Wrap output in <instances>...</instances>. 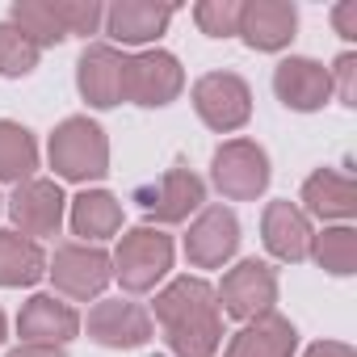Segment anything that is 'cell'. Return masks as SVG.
<instances>
[{"mask_svg":"<svg viewBox=\"0 0 357 357\" xmlns=\"http://www.w3.org/2000/svg\"><path fill=\"white\" fill-rule=\"evenodd\" d=\"M155 319L164 324V340L176 357H215L223 340L215 286L202 278H176L155 294Z\"/></svg>","mask_w":357,"mask_h":357,"instance_id":"cell-1","label":"cell"},{"mask_svg":"<svg viewBox=\"0 0 357 357\" xmlns=\"http://www.w3.org/2000/svg\"><path fill=\"white\" fill-rule=\"evenodd\" d=\"M51 168L63 181H97L109 172V139L89 118H68L51 135Z\"/></svg>","mask_w":357,"mask_h":357,"instance_id":"cell-2","label":"cell"},{"mask_svg":"<svg viewBox=\"0 0 357 357\" xmlns=\"http://www.w3.org/2000/svg\"><path fill=\"white\" fill-rule=\"evenodd\" d=\"M109 265H114V278L122 282V290L143 294L172 269V240L155 227H135L122 236Z\"/></svg>","mask_w":357,"mask_h":357,"instance_id":"cell-3","label":"cell"},{"mask_svg":"<svg viewBox=\"0 0 357 357\" xmlns=\"http://www.w3.org/2000/svg\"><path fill=\"white\" fill-rule=\"evenodd\" d=\"M211 181L231 202H248V198L265 194V185H269V155H265V147L252 143V139L223 143L215 151V160H211Z\"/></svg>","mask_w":357,"mask_h":357,"instance_id":"cell-4","label":"cell"},{"mask_svg":"<svg viewBox=\"0 0 357 357\" xmlns=\"http://www.w3.org/2000/svg\"><path fill=\"white\" fill-rule=\"evenodd\" d=\"M194 109H198V118L211 130L227 135V130H240L248 122L252 93H248V84L236 72H211V76H202L194 84Z\"/></svg>","mask_w":357,"mask_h":357,"instance_id":"cell-5","label":"cell"},{"mask_svg":"<svg viewBox=\"0 0 357 357\" xmlns=\"http://www.w3.org/2000/svg\"><path fill=\"white\" fill-rule=\"evenodd\" d=\"M215 298H219V307L231 319L248 324V319H261V315L273 311V303H278V278H273V269L265 261H240L223 278V286L215 290Z\"/></svg>","mask_w":357,"mask_h":357,"instance_id":"cell-6","label":"cell"},{"mask_svg":"<svg viewBox=\"0 0 357 357\" xmlns=\"http://www.w3.org/2000/svg\"><path fill=\"white\" fill-rule=\"evenodd\" d=\"M185 89V72L168 51H143L135 59H126V97L135 105H168L176 93Z\"/></svg>","mask_w":357,"mask_h":357,"instance_id":"cell-7","label":"cell"},{"mask_svg":"<svg viewBox=\"0 0 357 357\" xmlns=\"http://www.w3.org/2000/svg\"><path fill=\"white\" fill-rule=\"evenodd\" d=\"M55 278V286L68 294V298H97L105 290V282L114 278V265L101 248H89V244H63L47 269Z\"/></svg>","mask_w":357,"mask_h":357,"instance_id":"cell-8","label":"cell"},{"mask_svg":"<svg viewBox=\"0 0 357 357\" xmlns=\"http://www.w3.org/2000/svg\"><path fill=\"white\" fill-rule=\"evenodd\" d=\"M76 84H80V97H84L89 105L114 109V105L126 97V59H122L114 47L97 43V47H89V51L80 55V63H76Z\"/></svg>","mask_w":357,"mask_h":357,"instance_id":"cell-9","label":"cell"},{"mask_svg":"<svg viewBox=\"0 0 357 357\" xmlns=\"http://www.w3.org/2000/svg\"><path fill=\"white\" fill-rule=\"evenodd\" d=\"M236 248H240V223L227 206H206L185 236V257L198 269H215V265L231 261Z\"/></svg>","mask_w":357,"mask_h":357,"instance_id":"cell-10","label":"cell"},{"mask_svg":"<svg viewBox=\"0 0 357 357\" xmlns=\"http://www.w3.org/2000/svg\"><path fill=\"white\" fill-rule=\"evenodd\" d=\"M89 336L105 349H139L151 340V315L139 303L105 298L89 311Z\"/></svg>","mask_w":357,"mask_h":357,"instance_id":"cell-11","label":"cell"},{"mask_svg":"<svg viewBox=\"0 0 357 357\" xmlns=\"http://www.w3.org/2000/svg\"><path fill=\"white\" fill-rule=\"evenodd\" d=\"M273 93L286 109H298V114H311L328 101L332 93V76L324 63L315 59H282L278 72H273Z\"/></svg>","mask_w":357,"mask_h":357,"instance_id":"cell-12","label":"cell"},{"mask_svg":"<svg viewBox=\"0 0 357 357\" xmlns=\"http://www.w3.org/2000/svg\"><path fill=\"white\" fill-rule=\"evenodd\" d=\"M202 194L206 190H202V181H198L190 168H168L164 181L155 190H143L139 194V206L155 223H181V219H190V211L202 206Z\"/></svg>","mask_w":357,"mask_h":357,"instance_id":"cell-13","label":"cell"},{"mask_svg":"<svg viewBox=\"0 0 357 357\" xmlns=\"http://www.w3.org/2000/svg\"><path fill=\"white\" fill-rule=\"evenodd\" d=\"M9 215L26 236H55L63 223V190L55 181H22L9 198Z\"/></svg>","mask_w":357,"mask_h":357,"instance_id":"cell-14","label":"cell"},{"mask_svg":"<svg viewBox=\"0 0 357 357\" xmlns=\"http://www.w3.org/2000/svg\"><path fill=\"white\" fill-rule=\"evenodd\" d=\"M22 344H68L80 332V315L55 294H34L17 315Z\"/></svg>","mask_w":357,"mask_h":357,"instance_id":"cell-15","label":"cell"},{"mask_svg":"<svg viewBox=\"0 0 357 357\" xmlns=\"http://www.w3.org/2000/svg\"><path fill=\"white\" fill-rule=\"evenodd\" d=\"M298 26V13L286 0H248L240 13V34L252 51H282L290 47Z\"/></svg>","mask_w":357,"mask_h":357,"instance_id":"cell-16","label":"cell"},{"mask_svg":"<svg viewBox=\"0 0 357 357\" xmlns=\"http://www.w3.org/2000/svg\"><path fill=\"white\" fill-rule=\"evenodd\" d=\"M265 248L278 261H307L311 257V223L294 202H269L265 206V223H261Z\"/></svg>","mask_w":357,"mask_h":357,"instance_id":"cell-17","label":"cell"},{"mask_svg":"<svg viewBox=\"0 0 357 357\" xmlns=\"http://www.w3.org/2000/svg\"><path fill=\"white\" fill-rule=\"evenodd\" d=\"M168 22H172V5H151V0H118V5L105 9L109 38H118L126 47L160 38L168 30Z\"/></svg>","mask_w":357,"mask_h":357,"instance_id":"cell-18","label":"cell"},{"mask_svg":"<svg viewBox=\"0 0 357 357\" xmlns=\"http://www.w3.org/2000/svg\"><path fill=\"white\" fill-rule=\"evenodd\" d=\"M294 344H298L294 324H290L286 315L269 311V315H261V319H248V324L231 336V344H227L223 357H290Z\"/></svg>","mask_w":357,"mask_h":357,"instance_id":"cell-19","label":"cell"},{"mask_svg":"<svg viewBox=\"0 0 357 357\" xmlns=\"http://www.w3.org/2000/svg\"><path fill=\"white\" fill-rule=\"evenodd\" d=\"M303 202L315 219H353L357 215V181L344 172L319 168L307 176L303 185Z\"/></svg>","mask_w":357,"mask_h":357,"instance_id":"cell-20","label":"cell"},{"mask_svg":"<svg viewBox=\"0 0 357 357\" xmlns=\"http://www.w3.org/2000/svg\"><path fill=\"white\" fill-rule=\"evenodd\" d=\"M47 273V257L30 236L0 231V286H34Z\"/></svg>","mask_w":357,"mask_h":357,"instance_id":"cell-21","label":"cell"},{"mask_svg":"<svg viewBox=\"0 0 357 357\" xmlns=\"http://www.w3.org/2000/svg\"><path fill=\"white\" fill-rule=\"evenodd\" d=\"M122 227V206L105 190H84L72 202V231L84 240H109Z\"/></svg>","mask_w":357,"mask_h":357,"instance_id":"cell-22","label":"cell"},{"mask_svg":"<svg viewBox=\"0 0 357 357\" xmlns=\"http://www.w3.org/2000/svg\"><path fill=\"white\" fill-rule=\"evenodd\" d=\"M38 168V143L26 126L0 122V181H30V172Z\"/></svg>","mask_w":357,"mask_h":357,"instance_id":"cell-23","label":"cell"},{"mask_svg":"<svg viewBox=\"0 0 357 357\" xmlns=\"http://www.w3.org/2000/svg\"><path fill=\"white\" fill-rule=\"evenodd\" d=\"M311 257L319 261V269L349 278L357 269V231L353 227H324L319 236H311Z\"/></svg>","mask_w":357,"mask_h":357,"instance_id":"cell-24","label":"cell"},{"mask_svg":"<svg viewBox=\"0 0 357 357\" xmlns=\"http://www.w3.org/2000/svg\"><path fill=\"white\" fill-rule=\"evenodd\" d=\"M13 26H17L38 51L68 38L63 26H59V17H55V5H51V0H17V5H13Z\"/></svg>","mask_w":357,"mask_h":357,"instance_id":"cell-25","label":"cell"},{"mask_svg":"<svg viewBox=\"0 0 357 357\" xmlns=\"http://www.w3.org/2000/svg\"><path fill=\"white\" fill-rule=\"evenodd\" d=\"M38 47L13 26V22H0V76H30L38 68Z\"/></svg>","mask_w":357,"mask_h":357,"instance_id":"cell-26","label":"cell"},{"mask_svg":"<svg viewBox=\"0 0 357 357\" xmlns=\"http://www.w3.org/2000/svg\"><path fill=\"white\" fill-rule=\"evenodd\" d=\"M240 13H244L240 0H202L194 9V22L211 38H231V34H240Z\"/></svg>","mask_w":357,"mask_h":357,"instance_id":"cell-27","label":"cell"},{"mask_svg":"<svg viewBox=\"0 0 357 357\" xmlns=\"http://www.w3.org/2000/svg\"><path fill=\"white\" fill-rule=\"evenodd\" d=\"M51 5H55L63 34H97V26L105 22V9L97 0H51Z\"/></svg>","mask_w":357,"mask_h":357,"instance_id":"cell-28","label":"cell"},{"mask_svg":"<svg viewBox=\"0 0 357 357\" xmlns=\"http://www.w3.org/2000/svg\"><path fill=\"white\" fill-rule=\"evenodd\" d=\"M328 76H336L340 105H357V55H353V51H344V55L332 63V72H328Z\"/></svg>","mask_w":357,"mask_h":357,"instance_id":"cell-29","label":"cell"},{"mask_svg":"<svg viewBox=\"0 0 357 357\" xmlns=\"http://www.w3.org/2000/svg\"><path fill=\"white\" fill-rule=\"evenodd\" d=\"M332 26H336V34L340 38H357V0H344V5H336L332 9Z\"/></svg>","mask_w":357,"mask_h":357,"instance_id":"cell-30","label":"cell"},{"mask_svg":"<svg viewBox=\"0 0 357 357\" xmlns=\"http://www.w3.org/2000/svg\"><path fill=\"white\" fill-rule=\"evenodd\" d=\"M303 357H357L349 344H340V340H319V344H311Z\"/></svg>","mask_w":357,"mask_h":357,"instance_id":"cell-31","label":"cell"},{"mask_svg":"<svg viewBox=\"0 0 357 357\" xmlns=\"http://www.w3.org/2000/svg\"><path fill=\"white\" fill-rule=\"evenodd\" d=\"M9 357H68L59 344H17Z\"/></svg>","mask_w":357,"mask_h":357,"instance_id":"cell-32","label":"cell"},{"mask_svg":"<svg viewBox=\"0 0 357 357\" xmlns=\"http://www.w3.org/2000/svg\"><path fill=\"white\" fill-rule=\"evenodd\" d=\"M0 340H5V311H0Z\"/></svg>","mask_w":357,"mask_h":357,"instance_id":"cell-33","label":"cell"}]
</instances>
